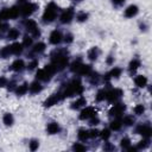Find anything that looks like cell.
Instances as JSON below:
<instances>
[{
  "label": "cell",
  "instance_id": "obj_1",
  "mask_svg": "<svg viewBox=\"0 0 152 152\" xmlns=\"http://www.w3.org/2000/svg\"><path fill=\"white\" fill-rule=\"evenodd\" d=\"M56 14H57V6L55 2H50L45 11H44V14H43V20L45 23H51L55 18H56Z\"/></svg>",
  "mask_w": 152,
  "mask_h": 152
},
{
  "label": "cell",
  "instance_id": "obj_2",
  "mask_svg": "<svg viewBox=\"0 0 152 152\" xmlns=\"http://www.w3.org/2000/svg\"><path fill=\"white\" fill-rule=\"evenodd\" d=\"M68 64V57L66 56H62V55H58L57 58L53 59V65L57 69H63L65 65Z\"/></svg>",
  "mask_w": 152,
  "mask_h": 152
},
{
  "label": "cell",
  "instance_id": "obj_3",
  "mask_svg": "<svg viewBox=\"0 0 152 152\" xmlns=\"http://www.w3.org/2000/svg\"><path fill=\"white\" fill-rule=\"evenodd\" d=\"M25 26H26L27 31H30L34 37H37V36H39V34H40V33H39V30H38V26H37V24H36V21H34V20L28 19V20L26 21Z\"/></svg>",
  "mask_w": 152,
  "mask_h": 152
},
{
  "label": "cell",
  "instance_id": "obj_4",
  "mask_svg": "<svg viewBox=\"0 0 152 152\" xmlns=\"http://www.w3.org/2000/svg\"><path fill=\"white\" fill-rule=\"evenodd\" d=\"M36 8H37V6H36L34 4H32V2H27V4H25V5L20 8V13H21L23 15L27 17V15L32 14V13L34 12Z\"/></svg>",
  "mask_w": 152,
  "mask_h": 152
},
{
  "label": "cell",
  "instance_id": "obj_5",
  "mask_svg": "<svg viewBox=\"0 0 152 152\" xmlns=\"http://www.w3.org/2000/svg\"><path fill=\"white\" fill-rule=\"evenodd\" d=\"M72 17H74V8L70 7V8L65 10V11L61 14V21H62L63 24H68V23L71 21Z\"/></svg>",
  "mask_w": 152,
  "mask_h": 152
},
{
  "label": "cell",
  "instance_id": "obj_6",
  "mask_svg": "<svg viewBox=\"0 0 152 152\" xmlns=\"http://www.w3.org/2000/svg\"><path fill=\"white\" fill-rule=\"evenodd\" d=\"M121 95H122V90L115 88V89L110 90L109 93H107V97H106V99H107L108 101H110V102H114V101H116L118 99H120Z\"/></svg>",
  "mask_w": 152,
  "mask_h": 152
},
{
  "label": "cell",
  "instance_id": "obj_7",
  "mask_svg": "<svg viewBox=\"0 0 152 152\" xmlns=\"http://www.w3.org/2000/svg\"><path fill=\"white\" fill-rule=\"evenodd\" d=\"M95 115H96L95 109H94L93 107H87V108H84V109L81 112L80 119H81V120H86V119H90V118H93V116H95Z\"/></svg>",
  "mask_w": 152,
  "mask_h": 152
},
{
  "label": "cell",
  "instance_id": "obj_8",
  "mask_svg": "<svg viewBox=\"0 0 152 152\" xmlns=\"http://www.w3.org/2000/svg\"><path fill=\"white\" fill-rule=\"evenodd\" d=\"M63 99V96H62V94H55V95H52V96H50L45 102H44V106L45 107H51V106H53V104H56L58 101H61Z\"/></svg>",
  "mask_w": 152,
  "mask_h": 152
},
{
  "label": "cell",
  "instance_id": "obj_9",
  "mask_svg": "<svg viewBox=\"0 0 152 152\" xmlns=\"http://www.w3.org/2000/svg\"><path fill=\"white\" fill-rule=\"evenodd\" d=\"M125 108H126L125 104H122V103H118V104H115L114 107H112V109L109 110V114L113 115V116H120V115L124 113Z\"/></svg>",
  "mask_w": 152,
  "mask_h": 152
},
{
  "label": "cell",
  "instance_id": "obj_10",
  "mask_svg": "<svg viewBox=\"0 0 152 152\" xmlns=\"http://www.w3.org/2000/svg\"><path fill=\"white\" fill-rule=\"evenodd\" d=\"M137 132L139 134H141L142 137H150L152 134V129H151V127L148 125H141V126H139L137 128Z\"/></svg>",
  "mask_w": 152,
  "mask_h": 152
},
{
  "label": "cell",
  "instance_id": "obj_11",
  "mask_svg": "<svg viewBox=\"0 0 152 152\" xmlns=\"http://www.w3.org/2000/svg\"><path fill=\"white\" fill-rule=\"evenodd\" d=\"M50 43L51 44H53V45H56V44H58L61 40H62V34H61V32L59 31H57V30H55V31H52L51 32V34H50Z\"/></svg>",
  "mask_w": 152,
  "mask_h": 152
},
{
  "label": "cell",
  "instance_id": "obj_12",
  "mask_svg": "<svg viewBox=\"0 0 152 152\" xmlns=\"http://www.w3.org/2000/svg\"><path fill=\"white\" fill-rule=\"evenodd\" d=\"M137 13H138V7H137L135 5H131V6H128V7L125 10V17H127V18H132V17H134Z\"/></svg>",
  "mask_w": 152,
  "mask_h": 152
},
{
  "label": "cell",
  "instance_id": "obj_13",
  "mask_svg": "<svg viewBox=\"0 0 152 152\" xmlns=\"http://www.w3.org/2000/svg\"><path fill=\"white\" fill-rule=\"evenodd\" d=\"M24 69V61L23 59H15L13 62V64L11 65V70L14 71H21Z\"/></svg>",
  "mask_w": 152,
  "mask_h": 152
},
{
  "label": "cell",
  "instance_id": "obj_14",
  "mask_svg": "<svg viewBox=\"0 0 152 152\" xmlns=\"http://www.w3.org/2000/svg\"><path fill=\"white\" fill-rule=\"evenodd\" d=\"M46 131H48L49 134H56V133L59 132V126H58V124H56V122H50V124L46 126Z\"/></svg>",
  "mask_w": 152,
  "mask_h": 152
},
{
  "label": "cell",
  "instance_id": "obj_15",
  "mask_svg": "<svg viewBox=\"0 0 152 152\" xmlns=\"http://www.w3.org/2000/svg\"><path fill=\"white\" fill-rule=\"evenodd\" d=\"M134 82H135V86L142 88V87H145L147 84V78L145 76H142V75H139V76H137L134 78Z\"/></svg>",
  "mask_w": 152,
  "mask_h": 152
},
{
  "label": "cell",
  "instance_id": "obj_16",
  "mask_svg": "<svg viewBox=\"0 0 152 152\" xmlns=\"http://www.w3.org/2000/svg\"><path fill=\"white\" fill-rule=\"evenodd\" d=\"M10 48H11V53H13V55H19L23 51V44H20V43H14Z\"/></svg>",
  "mask_w": 152,
  "mask_h": 152
},
{
  "label": "cell",
  "instance_id": "obj_17",
  "mask_svg": "<svg viewBox=\"0 0 152 152\" xmlns=\"http://www.w3.org/2000/svg\"><path fill=\"white\" fill-rule=\"evenodd\" d=\"M99 53H100V50H99L97 48H91V49L88 51V58L91 59V61H95V59L97 58Z\"/></svg>",
  "mask_w": 152,
  "mask_h": 152
},
{
  "label": "cell",
  "instance_id": "obj_18",
  "mask_svg": "<svg viewBox=\"0 0 152 152\" xmlns=\"http://www.w3.org/2000/svg\"><path fill=\"white\" fill-rule=\"evenodd\" d=\"M30 91L32 93V94H36V93H39L40 90H42V86H40V83L39 82H33V83H31V86H30Z\"/></svg>",
  "mask_w": 152,
  "mask_h": 152
},
{
  "label": "cell",
  "instance_id": "obj_19",
  "mask_svg": "<svg viewBox=\"0 0 152 152\" xmlns=\"http://www.w3.org/2000/svg\"><path fill=\"white\" fill-rule=\"evenodd\" d=\"M86 103H87L86 99H84V97H80V99H77L75 102H72V106H71V108H74V109H77V108H80V107L84 106Z\"/></svg>",
  "mask_w": 152,
  "mask_h": 152
},
{
  "label": "cell",
  "instance_id": "obj_20",
  "mask_svg": "<svg viewBox=\"0 0 152 152\" xmlns=\"http://www.w3.org/2000/svg\"><path fill=\"white\" fill-rule=\"evenodd\" d=\"M90 70H91V66H90V65L81 64V66H80V69L77 70V72L81 74V75H88V74L90 72Z\"/></svg>",
  "mask_w": 152,
  "mask_h": 152
},
{
  "label": "cell",
  "instance_id": "obj_21",
  "mask_svg": "<svg viewBox=\"0 0 152 152\" xmlns=\"http://www.w3.org/2000/svg\"><path fill=\"white\" fill-rule=\"evenodd\" d=\"M139 66H140V61H139V59H133V61H131L128 69H129L131 72H133V71H135Z\"/></svg>",
  "mask_w": 152,
  "mask_h": 152
},
{
  "label": "cell",
  "instance_id": "obj_22",
  "mask_svg": "<svg viewBox=\"0 0 152 152\" xmlns=\"http://www.w3.org/2000/svg\"><path fill=\"white\" fill-rule=\"evenodd\" d=\"M77 135H78V139L80 140L84 141V140H87L89 138V131H87V129H80Z\"/></svg>",
  "mask_w": 152,
  "mask_h": 152
},
{
  "label": "cell",
  "instance_id": "obj_23",
  "mask_svg": "<svg viewBox=\"0 0 152 152\" xmlns=\"http://www.w3.org/2000/svg\"><path fill=\"white\" fill-rule=\"evenodd\" d=\"M18 37H19V31L17 28H11L8 31V33H7V38L8 39H15Z\"/></svg>",
  "mask_w": 152,
  "mask_h": 152
},
{
  "label": "cell",
  "instance_id": "obj_24",
  "mask_svg": "<svg viewBox=\"0 0 152 152\" xmlns=\"http://www.w3.org/2000/svg\"><path fill=\"white\" fill-rule=\"evenodd\" d=\"M8 10H10V19L17 18L20 13V8H18V7H12V8H8Z\"/></svg>",
  "mask_w": 152,
  "mask_h": 152
},
{
  "label": "cell",
  "instance_id": "obj_25",
  "mask_svg": "<svg viewBox=\"0 0 152 152\" xmlns=\"http://www.w3.org/2000/svg\"><path fill=\"white\" fill-rule=\"evenodd\" d=\"M28 90V87H27V84L26 83H24V84H21V86H19L18 88H17V94L18 95H24V94H26V91Z\"/></svg>",
  "mask_w": 152,
  "mask_h": 152
},
{
  "label": "cell",
  "instance_id": "obj_26",
  "mask_svg": "<svg viewBox=\"0 0 152 152\" xmlns=\"http://www.w3.org/2000/svg\"><path fill=\"white\" fill-rule=\"evenodd\" d=\"M4 124L6 126H11L13 124V116H12V114L7 113V114L4 115Z\"/></svg>",
  "mask_w": 152,
  "mask_h": 152
},
{
  "label": "cell",
  "instance_id": "obj_27",
  "mask_svg": "<svg viewBox=\"0 0 152 152\" xmlns=\"http://www.w3.org/2000/svg\"><path fill=\"white\" fill-rule=\"evenodd\" d=\"M10 53H11V48H10V46H5V48H2V49L0 50V57H2V58L8 57Z\"/></svg>",
  "mask_w": 152,
  "mask_h": 152
},
{
  "label": "cell",
  "instance_id": "obj_28",
  "mask_svg": "<svg viewBox=\"0 0 152 152\" xmlns=\"http://www.w3.org/2000/svg\"><path fill=\"white\" fill-rule=\"evenodd\" d=\"M45 50V44L44 43H42V42H39V43H37L36 45H34V48H33V51L34 52H43Z\"/></svg>",
  "mask_w": 152,
  "mask_h": 152
},
{
  "label": "cell",
  "instance_id": "obj_29",
  "mask_svg": "<svg viewBox=\"0 0 152 152\" xmlns=\"http://www.w3.org/2000/svg\"><path fill=\"white\" fill-rule=\"evenodd\" d=\"M120 75H121V69H120V68H114V69H112V71L109 72V76L113 77V78H118Z\"/></svg>",
  "mask_w": 152,
  "mask_h": 152
},
{
  "label": "cell",
  "instance_id": "obj_30",
  "mask_svg": "<svg viewBox=\"0 0 152 152\" xmlns=\"http://www.w3.org/2000/svg\"><path fill=\"white\" fill-rule=\"evenodd\" d=\"M110 128L114 129V131H119L121 128V121L118 119V120H114L110 122Z\"/></svg>",
  "mask_w": 152,
  "mask_h": 152
},
{
  "label": "cell",
  "instance_id": "obj_31",
  "mask_svg": "<svg viewBox=\"0 0 152 152\" xmlns=\"http://www.w3.org/2000/svg\"><path fill=\"white\" fill-rule=\"evenodd\" d=\"M107 97V91L104 90H100L97 94H96V101H102Z\"/></svg>",
  "mask_w": 152,
  "mask_h": 152
},
{
  "label": "cell",
  "instance_id": "obj_32",
  "mask_svg": "<svg viewBox=\"0 0 152 152\" xmlns=\"http://www.w3.org/2000/svg\"><path fill=\"white\" fill-rule=\"evenodd\" d=\"M134 113L137 114V115H141L144 112H145V107L142 106V104H138V106H135L134 107Z\"/></svg>",
  "mask_w": 152,
  "mask_h": 152
},
{
  "label": "cell",
  "instance_id": "obj_33",
  "mask_svg": "<svg viewBox=\"0 0 152 152\" xmlns=\"http://www.w3.org/2000/svg\"><path fill=\"white\" fill-rule=\"evenodd\" d=\"M0 19H10V10L8 8H4L0 12Z\"/></svg>",
  "mask_w": 152,
  "mask_h": 152
},
{
  "label": "cell",
  "instance_id": "obj_34",
  "mask_svg": "<svg viewBox=\"0 0 152 152\" xmlns=\"http://www.w3.org/2000/svg\"><path fill=\"white\" fill-rule=\"evenodd\" d=\"M87 18H88V14L84 13V12H80V13L76 15V19H77L78 21H84V20H87Z\"/></svg>",
  "mask_w": 152,
  "mask_h": 152
},
{
  "label": "cell",
  "instance_id": "obj_35",
  "mask_svg": "<svg viewBox=\"0 0 152 152\" xmlns=\"http://www.w3.org/2000/svg\"><path fill=\"white\" fill-rule=\"evenodd\" d=\"M122 122H124L125 125H127V126H131V125H133V122H134V118H133V116H125Z\"/></svg>",
  "mask_w": 152,
  "mask_h": 152
},
{
  "label": "cell",
  "instance_id": "obj_36",
  "mask_svg": "<svg viewBox=\"0 0 152 152\" xmlns=\"http://www.w3.org/2000/svg\"><path fill=\"white\" fill-rule=\"evenodd\" d=\"M101 137H102V139H103V140H107V139L110 137L109 129H103V131L101 132Z\"/></svg>",
  "mask_w": 152,
  "mask_h": 152
},
{
  "label": "cell",
  "instance_id": "obj_37",
  "mask_svg": "<svg viewBox=\"0 0 152 152\" xmlns=\"http://www.w3.org/2000/svg\"><path fill=\"white\" fill-rule=\"evenodd\" d=\"M37 148H38V141L37 140H32L30 142V150L31 151H36Z\"/></svg>",
  "mask_w": 152,
  "mask_h": 152
},
{
  "label": "cell",
  "instance_id": "obj_38",
  "mask_svg": "<svg viewBox=\"0 0 152 152\" xmlns=\"http://www.w3.org/2000/svg\"><path fill=\"white\" fill-rule=\"evenodd\" d=\"M121 146H122L124 148H128V146H129V139H128V138H124V139L121 140Z\"/></svg>",
  "mask_w": 152,
  "mask_h": 152
},
{
  "label": "cell",
  "instance_id": "obj_39",
  "mask_svg": "<svg viewBox=\"0 0 152 152\" xmlns=\"http://www.w3.org/2000/svg\"><path fill=\"white\" fill-rule=\"evenodd\" d=\"M72 150H75V151H84L86 150V146H83L81 144H75L72 146Z\"/></svg>",
  "mask_w": 152,
  "mask_h": 152
},
{
  "label": "cell",
  "instance_id": "obj_40",
  "mask_svg": "<svg viewBox=\"0 0 152 152\" xmlns=\"http://www.w3.org/2000/svg\"><path fill=\"white\" fill-rule=\"evenodd\" d=\"M31 44H32V38H30V37L26 36V37L24 38V43H23V45H24V46H30Z\"/></svg>",
  "mask_w": 152,
  "mask_h": 152
},
{
  "label": "cell",
  "instance_id": "obj_41",
  "mask_svg": "<svg viewBox=\"0 0 152 152\" xmlns=\"http://www.w3.org/2000/svg\"><path fill=\"white\" fill-rule=\"evenodd\" d=\"M37 65H38V62H37V61H32L31 63H28L27 69H28V70H33V69H34Z\"/></svg>",
  "mask_w": 152,
  "mask_h": 152
},
{
  "label": "cell",
  "instance_id": "obj_42",
  "mask_svg": "<svg viewBox=\"0 0 152 152\" xmlns=\"http://www.w3.org/2000/svg\"><path fill=\"white\" fill-rule=\"evenodd\" d=\"M100 134V132L97 131V129H91V131H89V137H91V138H95V137H97Z\"/></svg>",
  "mask_w": 152,
  "mask_h": 152
},
{
  "label": "cell",
  "instance_id": "obj_43",
  "mask_svg": "<svg viewBox=\"0 0 152 152\" xmlns=\"http://www.w3.org/2000/svg\"><path fill=\"white\" fill-rule=\"evenodd\" d=\"M147 145H148V140H141V141L139 142L138 147H139V148H145Z\"/></svg>",
  "mask_w": 152,
  "mask_h": 152
},
{
  "label": "cell",
  "instance_id": "obj_44",
  "mask_svg": "<svg viewBox=\"0 0 152 152\" xmlns=\"http://www.w3.org/2000/svg\"><path fill=\"white\" fill-rule=\"evenodd\" d=\"M64 40H65L66 43H71V42H72V34H70V33H69V34H66Z\"/></svg>",
  "mask_w": 152,
  "mask_h": 152
},
{
  "label": "cell",
  "instance_id": "obj_45",
  "mask_svg": "<svg viewBox=\"0 0 152 152\" xmlns=\"http://www.w3.org/2000/svg\"><path fill=\"white\" fill-rule=\"evenodd\" d=\"M6 83H7V80L5 77H0V87L6 86Z\"/></svg>",
  "mask_w": 152,
  "mask_h": 152
},
{
  "label": "cell",
  "instance_id": "obj_46",
  "mask_svg": "<svg viewBox=\"0 0 152 152\" xmlns=\"http://www.w3.org/2000/svg\"><path fill=\"white\" fill-rule=\"evenodd\" d=\"M97 122H99V119L95 118V116H93L91 120H90V125H97Z\"/></svg>",
  "mask_w": 152,
  "mask_h": 152
},
{
  "label": "cell",
  "instance_id": "obj_47",
  "mask_svg": "<svg viewBox=\"0 0 152 152\" xmlns=\"http://www.w3.org/2000/svg\"><path fill=\"white\" fill-rule=\"evenodd\" d=\"M124 2H125V0H113V4L116 5V6H120V5H122Z\"/></svg>",
  "mask_w": 152,
  "mask_h": 152
},
{
  "label": "cell",
  "instance_id": "obj_48",
  "mask_svg": "<svg viewBox=\"0 0 152 152\" xmlns=\"http://www.w3.org/2000/svg\"><path fill=\"white\" fill-rule=\"evenodd\" d=\"M75 1H81V0H75Z\"/></svg>",
  "mask_w": 152,
  "mask_h": 152
},
{
  "label": "cell",
  "instance_id": "obj_49",
  "mask_svg": "<svg viewBox=\"0 0 152 152\" xmlns=\"http://www.w3.org/2000/svg\"><path fill=\"white\" fill-rule=\"evenodd\" d=\"M0 27H1V24H0Z\"/></svg>",
  "mask_w": 152,
  "mask_h": 152
}]
</instances>
